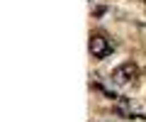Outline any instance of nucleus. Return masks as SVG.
<instances>
[{
	"instance_id": "f257e3e1",
	"label": "nucleus",
	"mask_w": 146,
	"mask_h": 122,
	"mask_svg": "<svg viewBox=\"0 0 146 122\" xmlns=\"http://www.w3.org/2000/svg\"><path fill=\"white\" fill-rule=\"evenodd\" d=\"M136 76H139V69H136V66L131 64V61H127V64L117 66V69L112 71V83L124 85V83H129V81H134Z\"/></svg>"
},
{
	"instance_id": "f03ea898",
	"label": "nucleus",
	"mask_w": 146,
	"mask_h": 122,
	"mask_svg": "<svg viewBox=\"0 0 146 122\" xmlns=\"http://www.w3.org/2000/svg\"><path fill=\"white\" fill-rule=\"evenodd\" d=\"M88 49H90V54H93L95 59H105L110 51H112V44H110V39H105L102 34H93Z\"/></svg>"
}]
</instances>
